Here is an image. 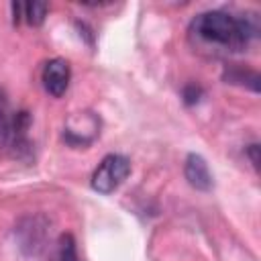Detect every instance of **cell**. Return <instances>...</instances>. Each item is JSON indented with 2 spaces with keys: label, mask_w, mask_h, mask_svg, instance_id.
Instances as JSON below:
<instances>
[{
  "label": "cell",
  "mask_w": 261,
  "mask_h": 261,
  "mask_svg": "<svg viewBox=\"0 0 261 261\" xmlns=\"http://www.w3.org/2000/svg\"><path fill=\"white\" fill-rule=\"evenodd\" d=\"M98 133L100 130H98L96 116L90 112H77V116L69 118L65 130H63V139L73 147H80V145L86 147L96 139Z\"/></svg>",
  "instance_id": "cell-6"
},
{
  "label": "cell",
  "mask_w": 261,
  "mask_h": 261,
  "mask_svg": "<svg viewBox=\"0 0 261 261\" xmlns=\"http://www.w3.org/2000/svg\"><path fill=\"white\" fill-rule=\"evenodd\" d=\"M47 10H49L47 2H24L18 8V20L24 18L31 27H39V24H43Z\"/></svg>",
  "instance_id": "cell-8"
},
{
  "label": "cell",
  "mask_w": 261,
  "mask_h": 261,
  "mask_svg": "<svg viewBox=\"0 0 261 261\" xmlns=\"http://www.w3.org/2000/svg\"><path fill=\"white\" fill-rule=\"evenodd\" d=\"M51 261H80L77 249H75V241H73L71 234H61L59 237Z\"/></svg>",
  "instance_id": "cell-10"
},
{
  "label": "cell",
  "mask_w": 261,
  "mask_h": 261,
  "mask_svg": "<svg viewBox=\"0 0 261 261\" xmlns=\"http://www.w3.org/2000/svg\"><path fill=\"white\" fill-rule=\"evenodd\" d=\"M224 80L230 84H239V86H247L253 92H259V73L253 69H243V67H230L224 73Z\"/></svg>",
  "instance_id": "cell-9"
},
{
  "label": "cell",
  "mask_w": 261,
  "mask_h": 261,
  "mask_svg": "<svg viewBox=\"0 0 261 261\" xmlns=\"http://www.w3.org/2000/svg\"><path fill=\"white\" fill-rule=\"evenodd\" d=\"M16 234H18V247L27 253V255H39L45 249V241H47V224L41 216H29L22 218L20 224L16 226Z\"/></svg>",
  "instance_id": "cell-4"
},
{
  "label": "cell",
  "mask_w": 261,
  "mask_h": 261,
  "mask_svg": "<svg viewBox=\"0 0 261 261\" xmlns=\"http://www.w3.org/2000/svg\"><path fill=\"white\" fill-rule=\"evenodd\" d=\"M128 173H130L128 157L120 153H108L92 173V188L98 194H112L124 184Z\"/></svg>",
  "instance_id": "cell-3"
},
{
  "label": "cell",
  "mask_w": 261,
  "mask_h": 261,
  "mask_svg": "<svg viewBox=\"0 0 261 261\" xmlns=\"http://www.w3.org/2000/svg\"><path fill=\"white\" fill-rule=\"evenodd\" d=\"M29 128L31 114L27 110H12L4 92L0 90V149L8 151L12 157L29 159L33 155Z\"/></svg>",
  "instance_id": "cell-2"
},
{
  "label": "cell",
  "mask_w": 261,
  "mask_h": 261,
  "mask_svg": "<svg viewBox=\"0 0 261 261\" xmlns=\"http://www.w3.org/2000/svg\"><path fill=\"white\" fill-rule=\"evenodd\" d=\"M184 175L188 179V184L200 192H210L212 186H214V179H212V173L208 169V163L202 155L198 153H190L186 157V163H184Z\"/></svg>",
  "instance_id": "cell-7"
},
{
  "label": "cell",
  "mask_w": 261,
  "mask_h": 261,
  "mask_svg": "<svg viewBox=\"0 0 261 261\" xmlns=\"http://www.w3.org/2000/svg\"><path fill=\"white\" fill-rule=\"evenodd\" d=\"M181 96H184V102H186L188 106H192V104L200 102V98H202V88H200V86H196V84H190V86H186V88H184Z\"/></svg>",
  "instance_id": "cell-11"
},
{
  "label": "cell",
  "mask_w": 261,
  "mask_h": 261,
  "mask_svg": "<svg viewBox=\"0 0 261 261\" xmlns=\"http://www.w3.org/2000/svg\"><path fill=\"white\" fill-rule=\"evenodd\" d=\"M69 80H71V69L69 63L63 57H53L45 63L43 71H41V82L47 94H51L53 98H61L67 88H69Z\"/></svg>",
  "instance_id": "cell-5"
},
{
  "label": "cell",
  "mask_w": 261,
  "mask_h": 261,
  "mask_svg": "<svg viewBox=\"0 0 261 261\" xmlns=\"http://www.w3.org/2000/svg\"><path fill=\"white\" fill-rule=\"evenodd\" d=\"M259 35V22L253 16H232L222 10L200 12L190 22V37L212 51L241 53Z\"/></svg>",
  "instance_id": "cell-1"
},
{
  "label": "cell",
  "mask_w": 261,
  "mask_h": 261,
  "mask_svg": "<svg viewBox=\"0 0 261 261\" xmlns=\"http://www.w3.org/2000/svg\"><path fill=\"white\" fill-rule=\"evenodd\" d=\"M247 157L251 159V163H253V167L255 169H259V145L257 143H251L249 147H247Z\"/></svg>",
  "instance_id": "cell-12"
}]
</instances>
